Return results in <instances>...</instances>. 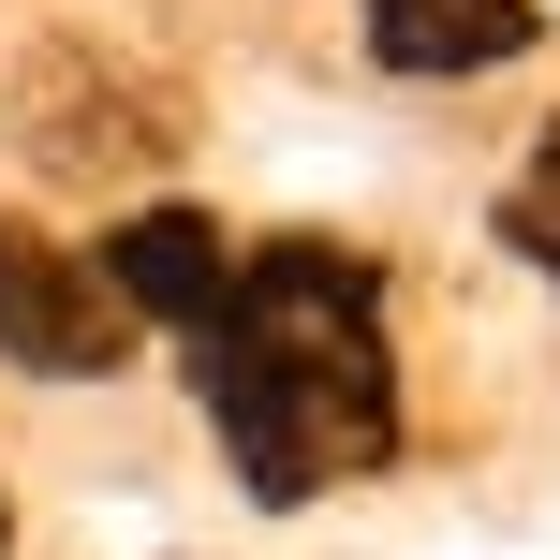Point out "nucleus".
Segmentation results:
<instances>
[{
  "mask_svg": "<svg viewBox=\"0 0 560 560\" xmlns=\"http://www.w3.org/2000/svg\"><path fill=\"white\" fill-rule=\"evenodd\" d=\"M502 236H516V252H532V266L560 280V148H546V163H532V177L502 192Z\"/></svg>",
  "mask_w": 560,
  "mask_h": 560,
  "instance_id": "5",
  "label": "nucleus"
},
{
  "mask_svg": "<svg viewBox=\"0 0 560 560\" xmlns=\"http://www.w3.org/2000/svg\"><path fill=\"white\" fill-rule=\"evenodd\" d=\"M384 74H502L532 45V0H369Z\"/></svg>",
  "mask_w": 560,
  "mask_h": 560,
  "instance_id": "4",
  "label": "nucleus"
},
{
  "mask_svg": "<svg viewBox=\"0 0 560 560\" xmlns=\"http://www.w3.org/2000/svg\"><path fill=\"white\" fill-rule=\"evenodd\" d=\"M192 384L222 413V457L252 502H325L339 472L398 443V354H384V280L369 252H325V236H280V252H236V295L192 325Z\"/></svg>",
  "mask_w": 560,
  "mask_h": 560,
  "instance_id": "1",
  "label": "nucleus"
},
{
  "mask_svg": "<svg viewBox=\"0 0 560 560\" xmlns=\"http://www.w3.org/2000/svg\"><path fill=\"white\" fill-rule=\"evenodd\" d=\"M104 295L163 310V325H207V310L236 295V252H222V222H192V207H148V222L104 236Z\"/></svg>",
  "mask_w": 560,
  "mask_h": 560,
  "instance_id": "3",
  "label": "nucleus"
},
{
  "mask_svg": "<svg viewBox=\"0 0 560 560\" xmlns=\"http://www.w3.org/2000/svg\"><path fill=\"white\" fill-rule=\"evenodd\" d=\"M0 354L45 369V384H89V369H118V295L104 266H74L59 236L0 222Z\"/></svg>",
  "mask_w": 560,
  "mask_h": 560,
  "instance_id": "2",
  "label": "nucleus"
}]
</instances>
